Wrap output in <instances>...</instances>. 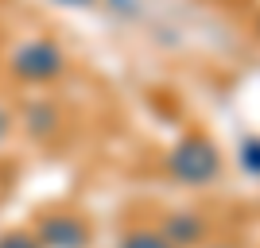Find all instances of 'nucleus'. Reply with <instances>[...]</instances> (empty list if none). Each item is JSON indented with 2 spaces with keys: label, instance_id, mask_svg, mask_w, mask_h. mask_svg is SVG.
<instances>
[{
  "label": "nucleus",
  "instance_id": "f257e3e1",
  "mask_svg": "<svg viewBox=\"0 0 260 248\" xmlns=\"http://www.w3.org/2000/svg\"><path fill=\"white\" fill-rule=\"evenodd\" d=\"M167 171L183 186H210L221 174V151H217V144L210 136L190 132L167 151Z\"/></svg>",
  "mask_w": 260,
  "mask_h": 248
},
{
  "label": "nucleus",
  "instance_id": "f03ea898",
  "mask_svg": "<svg viewBox=\"0 0 260 248\" xmlns=\"http://www.w3.org/2000/svg\"><path fill=\"white\" fill-rule=\"evenodd\" d=\"M62 51L47 39H31V43L16 47V54H12V74H20L23 82H51L62 74Z\"/></svg>",
  "mask_w": 260,
  "mask_h": 248
},
{
  "label": "nucleus",
  "instance_id": "7ed1b4c3",
  "mask_svg": "<svg viewBox=\"0 0 260 248\" xmlns=\"http://www.w3.org/2000/svg\"><path fill=\"white\" fill-rule=\"evenodd\" d=\"M89 229L74 214H47L39 221V248H86Z\"/></svg>",
  "mask_w": 260,
  "mask_h": 248
},
{
  "label": "nucleus",
  "instance_id": "20e7f679",
  "mask_svg": "<svg viewBox=\"0 0 260 248\" xmlns=\"http://www.w3.org/2000/svg\"><path fill=\"white\" fill-rule=\"evenodd\" d=\"M159 237L167 240L171 248H194V244H202V237H206V221H202V214L179 209V214H167V217H163Z\"/></svg>",
  "mask_w": 260,
  "mask_h": 248
},
{
  "label": "nucleus",
  "instance_id": "39448f33",
  "mask_svg": "<svg viewBox=\"0 0 260 248\" xmlns=\"http://www.w3.org/2000/svg\"><path fill=\"white\" fill-rule=\"evenodd\" d=\"M120 248H171V244L159 237V229H136L120 240Z\"/></svg>",
  "mask_w": 260,
  "mask_h": 248
},
{
  "label": "nucleus",
  "instance_id": "423d86ee",
  "mask_svg": "<svg viewBox=\"0 0 260 248\" xmlns=\"http://www.w3.org/2000/svg\"><path fill=\"white\" fill-rule=\"evenodd\" d=\"M237 163H241V167H245V171L252 174V179H260V136H249V140L241 144Z\"/></svg>",
  "mask_w": 260,
  "mask_h": 248
},
{
  "label": "nucleus",
  "instance_id": "0eeeda50",
  "mask_svg": "<svg viewBox=\"0 0 260 248\" xmlns=\"http://www.w3.org/2000/svg\"><path fill=\"white\" fill-rule=\"evenodd\" d=\"M0 248H39V240H35V237H23V233H20V237L12 233V237L0 240Z\"/></svg>",
  "mask_w": 260,
  "mask_h": 248
},
{
  "label": "nucleus",
  "instance_id": "6e6552de",
  "mask_svg": "<svg viewBox=\"0 0 260 248\" xmlns=\"http://www.w3.org/2000/svg\"><path fill=\"white\" fill-rule=\"evenodd\" d=\"M109 4H117L120 12H132V0H109Z\"/></svg>",
  "mask_w": 260,
  "mask_h": 248
},
{
  "label": "nucleus",
  "instance_id": "1a4fd4ad",
  "mask_svg": "<svg viewBox=\"0 0 260 248\" xmlns=\"http://www.w3.org/2000/svg\"><path fill=\"white\" fill-rule=\"evenodd\" d=\"M4 132H8V113H0V140H4Z\"/></svg>",
  "mask_w": 260,
  "mask_h": 248
},
{
  "label": "nucleus",
  "instance_id": "9d476101",
  "mask_svg": "<svg viewBox=\"0 0 260 248\" xmlns=\"http://www.w3.org/2000/svg\"><path fill=\"white\" fill-rule=\"evenodd\" d=\"M62 4H82V8H89V4H93V0H62Z\"/></svg>",
  "mask_w": 260,
  "mask_h": 248
},
{
  "label": "nucleus",
  "instance_id": "9b49d317",
  "mask_svg": "<svg viewBox=\"0 0 260 248\" xmlns=\"http://www.w3.org/2000/svg\"><path fill=\"white\" fill-rule=\"evenodd\" d=\"M214 248H229V244H214Z\"/></svg>",
  "mask_w": 260,
  "mask_h": 248
},
{
  "label": "nucleus",
  "instance_id": "f8f14e48",
  "mask_svg": "<svg viewBox=\"0 0 260 248\" xmlns=\"http://www.w3.org/2000/svg\"><path fill=\"white\" fill-rule=\"evenodd\" d=\"M256 35H260V20H256Z\"/></svg>",
  "mask_w": 260,
  "mask_h": 248
}]
</instances>
